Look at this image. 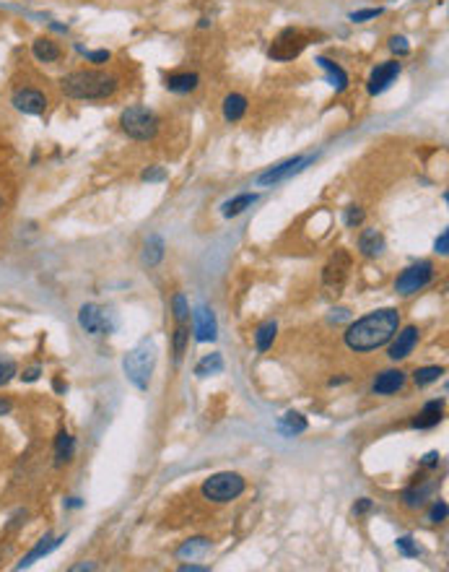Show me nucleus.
<instances>
[{
	"instance_id": "obj_21",
	"label": "nucleus",
	"mask_w": 449,
	"mask_h": 572,
	"mask_svg": "<svg viewBox=\"0 0 449 572\" xmlns=\"http://www.w3.org/2000/svg\"><path fill=\"white\" fill-rule=\"evenodd\" d=\"M208 551H210L208 539H190L176 549V556H179V559H200V556H205Z\"/></svg>"
},
{
	"instance_id": "obj_47",
	"label": "nucleus",
	"mask_w": 449,
	"mask_h": 572,
	"mask_svg": "<svg viewBox=\"0 0 449 572\" xmlns=\"http://www.w3.org/2000/svg\"><path fill=\"white\" fill-rule=\"evenodd\" d=\"M8 412H11V403L0 398V416H3V414H8Z\"/></svg>"
},
{
	"instance_id": "obj_42",
	"label": "nucleus",
	"mask_w": 449,
	"mask_h": 572,
	"mask_svg": "<svg viewBox=\"0 0 449 572\" xmlns=\"http://www.w3.org/2000/svg\"><path fill=\"white\" fill-rule=\"evenodd\" d=\"M436 252H439V255H447V252H449V232H447V229H444V232H441V237L436 240Z\"/></svg>"
},
{
	"instance_id": "obj_6",
	"label": "nucleus",
	"mask_w": 449,
	"mask_h": 572,
	"mask_svg": "<svg viewBox=\"0 0 449 572\" xmlns=\"http://www.w3.org/2000/svg\"><path fill=\"white\" fill-rule=\"evenodd\" d=\"M431 279H433V263L431 260H418V263L408 266L395 279V289L408 297V294H416V291H421L424 286H429Z\"/></svg>"
},
{
	"instance_id": "obj_22",
	"label": "nucleus",
	"mask_w": 449,
	"mask_h": 572,
	"mask_svg": "<svg viewBox=\"0 0 449 572\" xmlns=\"http://www.w3.org/2000/svg\"><path fill=\"white\" fill-rule=\"evenodd\" d=\"M244 112H247V99L241 97V94H229V97L224 99V117L229 122L241 120Z\"/></svg>"
},
{
	"instance_id": "obj_17",
	"label": "nucleus",
	"mask_w": 449,
	"mask_h": 572,
	"mask_svg": "<svg viewBox=\"0 0 449 572\" xmlns=\"http://www.w3.org/2000/svg\"><path fill=\"white\" fill-rule=\"evenodd\" d=\"M32 55L40 60V63H57L60 60V47H57L55 40H49V37H37L32 42Z\"/></svg>"
},
{
	"instance_id": "obj_24",
	"label": "nucleus",
	"mask_w": 449,
	"mask_h": 572,
	"mask_svg": "<svg viewBox=\"0 0 449 572\" xmlns=\"http://www.w3.org/2000/svg\"><path fill=\"white\" fill-rule=\"evenodd\" d=\"M57 544H60V539H52V536H44V539H42L40 544H37V547H34L32 551H29V554H26L24 559H21V562H18V570H24V567H29V564H32L34 559H40V556L49 554V551H52V549H55Z\"/></svg>"
},
{
	"instance_id": "obj_34",
	"label": "nucleus",
	"mask_w": 449,
	"mask_h": 572,
	"mask_svg": "<svg viewBox=\"0 0 449 572\" xmlns=\"http://www.w3.org/2000/svg\"><path fill=\"white\" fill-rule=\"evenodd\" d=\"M397 549H400L405 556H418V554H421V547H418V544H413V539H410V536H402V539H397Z\"/></svg>"
},
{
	"instance_id": "obj_44",
	"label": "nucleus",
	"mask_w": 449,
	"mask_h": 572,
	"mask_svg": "<svg viewBox=\"0 0 449 572\" xmlns=\"http://www.w3.org/2000/svg\"><path fill=\"white\" fill-rule=\"evenodd\" d=\"M439 463V453H429L424 458V466H436Z\"/></svg>"
},
{
	"instance_id": "obj_16",
	"label": "nucleus",
	"mask_w": 449,
	"mask_h": 572,
	"mask_svg": "<svg viewBox=\"0 0 449 572\" xmlns=\"http://www.w3.org/2000/svg\"><path fill=\"white\" fill-rule=\"evenodd\" d=\"M359 250H361V255H366V258L382 255V250H385V237H382V232H379V229H364V232L359 234Z\"/></svg>"
},
{
	"instance_id": "obj_46",
	"label": "nucleus",
	"mask_w": 449,
	"mask_h": 572,
	"mask_svg": "<svg viewBox=\"0 0 449 572\" xmlns=\"http://www.w3.org/2000/svg\"><path fill=\"white\" fill-rule=\"evenodd\" d=\"M208 567H198V564H185L182 567V572H205Z\"/></svg>"
},
{
	"instance_id": "obj_33",
	"label": "nucleus",
	"mask_w": 449,
	"mask_h": 572,
	"mask_svg": "<svg viewBox=\"0 0 449 572\" xmlns=\"http://www.w3.org/2000/svg\"><path fill=\"white\" fill-rule=\"evenodd\" d=\"M426 492H429V486H424V489H408V492L402 494V500H405L408 508H421V505H424Z\"/></svg>"
},
{
	"instance_id": "obj_28",
	"label": "nucleus",
	"mask_w": 449,
	"mask_h": 572,
	"mask_svg": "<svg viewBox=\"0 0 449 572\" xmlns=\"http://www.w3.org/2000/svg\"><path fill=\"white\" fill-rule=\"evenodd\" d=\"M161 258H164V242H161V237H148V242H145V250H143V263H148V266H156V263H161Z\"/></svg>"
},
{
	"instance_id": "obj_39",
	"label": "nucleus",
	"mask_w": 449,
	"mask_h": 572,
	"mask_svg": "<svg viewBox=\"0 0 449 572\" xmlns=\"http://www.w3.org/2000/svg\"><path fill=\"white\" fill-rule=\"evenodd\" d=\"M444 518H447V502L439 500V502H436V505H433V508H431V515H429V520H431V523H441Z\"/></svg>"
},
{
	"instance_id": "obj_43",
	"label": "nucleus",
	"mask_w": 449,
	"mask_h": 572,
	"mask_svg": "<svg viewBox=\"0 0 449 572\" xmlns=\"http://www.w3.org/2000/svg\"><path fill=\"white\" fill-rule=\"evenodd\" d=\"M21 378H24L26 383H32V380H37V378H40V367H32V370H26L24 375H21Z\"/></svg>"
},
{
	"instance_id": "obj_25",
	"label": "nucleus",
	"mask_w": 449,
	"mask_h": 572,
	"mask_svg": "<svg viewBox=\"0 0 449 572\" xmlns=\"http://www.w3.org/2000/svg\"><path fill=\"white\" fill-rule=\"evenodd\" d=\"M221 370H224V359H221V354H208L198 362L195 375H198V378H210V375H218Z\"/></svg>"
},
{
	"instance_id": "obj_11",
	"label": "nucleus",
	"mask_w": 449,
	"mask_h": 572,
	"mask_svg": "<svg viewBox=\"0 0 449 572\" xmlns=\"http://www.w3.org/2000/svg\"><path fill=\"white\" fill-rule=\"evenodd\" d=\"M348 271H351V255L345 250H337L335 255L328 260L325 271H322V281H325V286H330V289H340L345 284V279H348Z\"/></svg>"
},
{
	"instance_id": "obj_38",
	"label": "nucleus",
	"mask_w": 449,
	"mask_h": 572,
	"mask_svg": "<svg viewBox=\"0 0 449 572\" xmlns=\"http://www.w3.org/2000/svg\"><path fill=\"white\" fill-rule=\"evenodd\" d=\"M390 49H393L395 55H408L410 45H408V40H405V37H393V40H390Z\"/></svg>"
},
{
	"instance_id": "obj_29",
	"label": "nucleus",
	"mask_w": 449,
	"mask_h": 572,
	"mask_svg": "<svg viewBox=\"0 0 449 572\" xmlns=\"http://www.w3.org/2000/svg\"><path fill=\"white\" fill-rule=\"evenodd\" d=\"M73 450H76V443H73V437L68 432H60L57 435V443H55V458L57 463H65V460L73 458Z\"/></svg>"
},
{
	"instance_id": "obj_18",
	"label": "nucleus",
	"mask_w": 449,
	"mask_h": 572,
	"mask_svg": "<svg viewBox=\"0 0 449 572\" xmlns=\"http://www.w3.org/2000/svg\"><path fill=\"white\" fill-rule=\"evenodd\" d=\"M441 414H444V403H441V401H429L424 406V412L413 419V427H418V429L433 427V424H439V421H441Z\"/></svg>"
},
{
	"instance_id": "obj_14",
	"label": "nucleus",
	"mask_w": 449,
	"mask_h": 572,
	"mask_svg": "<svg viewBox=\"0 0 449 572\" xmlns=\"http://www.w3.org/2000/svg\"><path fill=\"white\" fill-rule=\"evenodd\" d=\"M195 339L205 344V341L216 339V315L208 307H198L195 310Z\"/></svg>"
},
{
	"instance_id": "obj_27",
	"label": "nucleus",
	"mask_w": 449,
	"mask_h": 572,
	"mask_svg": "<svg viewBox=\"0 0 449 572\" xmlns=\"http://www.w3.org/2000/svg\"><path fill=\"white\" fill-rule=\"evenodd\" d=\"M275 333H278V325H275L273 320L265 322V325H260V328H257V333H255L257 351H268V349H270V344H273V339H275Z\"/></svg>"
},
{
	"instance_id": "obj_41",
	"label": "nucleus",
	"mask_w": 449,
	"mask_h": 572,
	"mask_svg": "<svg viewBox=\"0 0 449 572\" xmlns=\"http://www.w3.org/2000/svg\"><path fill=\"white\" fill-rule=\"evenodd\" d=\"M143 180L145 182H161V180H167V172L161 170V167H148L143 172Z\"/></svg>"
},
{
	"instance_id": "obj_35",
	"label": "nucleus",
	"mask_w": 449,
	"mask_h": 572,
	"mask_svg": "<svg viewBox=\"0 0 449 572\" xmlns=\"http://www.w3.org/2000/svg\"><path fill=\"white\" fill-rule=\"evenodd\" d=\"M361 221H364V209H361V206H348V209H345V224L359 226Z\"/></svg>"
},
{
	"instance_id": "obj_19",
	"label": "nucleus",
	"mask_w": 449,
	"mask_h": 572,
	"mask_svg": "<svg viewBox=\"0 0 449 572\" xmlns=\"http://www.w3.org/2000/svg\"><path fill=\"white\" fill-rule=\"evenodd\" d=\"M198 73H174V76H169L167 78V89L174 91V94H190V91L198 89Z\"/></svg>"
},
{
	"instance_id": "obj_31",
	"label": "nucleus",
	"mask_w": 449,
	"mask_h": 572,
	"mask_svg": "<svg viewBox=\"0 0 449 572\" xmlns=\"http://www.w3.org/2000/svg\"><path fill=\"white\" fill-rule=\"evenodd\" d=\"M13 375H16V362L11 356L0 354V385H6Z\"/></svg>"
},
{
	"instance_id": "obj_13",
	"label": "nucleus",
	"mask_w": 449,
	"mask_h": 572,
	"mask_svg": "<svg viewBox=\"0 0 449 572\" xmlns=\"http://www.w3.org/2000/svg\"><path fill=\"white\" fill-rule=\"evenodd\" d=\"M397 339L393 341V346H390V359L393 362H397V359H405V356H410V351L416 349L418 344V328L416 325H408V328H402L400 333H395Z\"/></svg>"
},
{
	"instance_id": "obj_7",
	"label": "nucleus",
	"mask_w": 449,
	"mask_h": 572,
	"mask_svg": "<svg viewBox=\"0 0 449 572\" xmlns=\"http://www.w3.org/2000/svg\"><path fill=\"white\" fill-rule=\"evenodd\" d=\"M78 322H80V328H83V331L94 333V336L112 333L114 325H117V320H114L112 315L107 313V310H102V307H97V305H83V307H80Z\"/></svg>"
},
{
	"instance_id": "obj_26",
	"label": "nucleus",
	"mask_w": 449,
	"mask_h": 572,
	"mask_svg": "<svg viewBox=\"0 0 449 572\" xmlns=\"http://www.w3.org/2000/svg\"><path fill=\"white\" fill-rule=\"evenodd\" d=\"M281 432L283 435H289V437H294V435H301L306 429V419L301 416V414H297V412H289L286 416L281 419Z\"/></svg>"
},
{
	"instance_id": "obj_2",
	"label": "nucleus",
	"mask_w": 449,
	"mask_h": 572,
	"mask_svg": "<svg viewBox=\"0 0 449 572\" xmlns=\"http://www.w3.org/2000/svg\"><path fill=\"white\" fill-rule=\"evenodd\" d=\"M120 89V78L107 71H73L60 78V91L71 99H107Z\"/></svg>"
},
{
	"instance_id": "obj_30",
	"label": "nucleus",
	"mask_w": 449,
	"mask_h": 572,
	"mask_svg": "<svg viewBox=\"0 0 449 572\" xmlns=\"http://www.w3.org/2000/svg\"><path fill=\"white\" fill-rule=\"evenodd\" d=\"M441 375H444L441 367H421V370H416L413 380H416V385H429V383H433V380H439Z\"/></svg>"
},
{
	"instance_id": "obj_45",
	"label": "nucleus",
	"mask_w": 449,
	"mask_h": 572,
	"mask_svg": "<svg viewBox=\"0 0 449 572\" xmlns=\"http://www.w3.org/2000/svg\"><path fill=\"white\" fill-rule=\"evenodd\" d=\"M369 508H371V502H369V500H361L353 510H356V515H361V513H366V510H369Z\"/></svg>"
},
{
	"instance_id": "obj_3",
	"label": "nucleus",
	"mask_w": 449,
	"mask_h": 572,
	"mask_svg": "<svg viewBox=\"0 0 449 572\" xmlns=\"http://www.w3.org/2000/svg\"><path fill=\"white\" fill-rule=\"evenodd\" d=\"M153 367H156V346H153L151 341L138 344V346L133 349V351H128L125 359H122V370H125L128 380L136 387H140V390H145L148 383H151Z\"/></svg>"
},
{
	"instance_id": "obj_15",
	"label": "nucleus",
	"mask_w": 449,
	"mask_h": 572,
	"mask_svg": "<svg viewBox=\"0 0 449 572\" xmlns=\"http://www.w3.org/2000/svg\"><path fill=\"white\" fill-rule=\"evenodd\" d=\"M402 385H405V372L387 370V372H382L377 380H374L371 390H374L377 395H390V393H397Z\"/></svg>"
},
{
	"instance_id": "obj_37",
	"label": "nucleus",
	"mask_w": 449,
	"mask_h": 572,
	"mask_svg": "<svg viewBox=\"0 0 449 572\" xmlns=\"http://www.w3.org/2000/svg\"><path fill=\"white\" fill-rule=\"evenodd\" d=\"M187 302H185V297L182 294H176L174 297V317H176V322H185L187 320Z\"/></svg>"
},
{
	"instance_id": "obj_48",
	"label": "nucleus",
	"mask_w": 449,
	"mask_h": 572,
	"mask_svg": "<svg viewBox=\"0 0 449 572\" xmlns=\"http://www.w3.org/2000/svg\"><path fill=\"white\" fill-rule=\"evenodd\" d=\"M55 390H60V393H63V390H68V385H63L60 380H55Z\"/></svg>"
},
{
	"instance_id": "obj_1",
	"label": "nucleus",
	"mask_w": 449,
	"mask_h": 572,
	"mask_svg": "<svg viewBox=\"0 0 449 572\" xmlns=\"http://www.w3.org/2000/svg\"><path fill=\"white\" fill-rule=\"evenodd\" d=\"M397 331H400V313L393 307H385V310L364 315L361 320L353 322L345 331V344L353 351H374V349L390 344Z\"/></svg>"
},
{
	"instance_id": "obj_23",
	"label": "nucleus",
	"mask_w": 449,
	"mask_h": 572,
	"mask_svg": "<svg viewBox=\"0 0 449 572\" xmlns=\"http://www.w3.org/2000/svg\"><path fill=\"white\" fill-rule=\"evenodd\" d=\"M257 203V195L255 193H241L237 195V198H232V201L224 206V216H239V214H244L247 209H252Z\"/></svg>"
},
{
	"instance_id": "obj_32",
	"label": "nucleus",
	"mask_w": 449,
	"mask_h": 572,
	"mask_svg": "<svg viewBox=\"0 0 449 572\" xmlns=\"http://www.w3.org/2000/svg\"><path fill=\"white\" fill-rule=\"evenodd\" d=\"M187 328H185V322H179L176 325V331H174V359H179V356L185 354V344H187Z\"/></svg>"
},
{
	"instance_id": "obj_4",
	"label": "nucleus",
	"mask_w": 449,
	"mask_h": 572,
	"mask_svg": "<svg viewBox=\"0 0 449 572\" xmlns=\"http://www.w3.org/2000/svg\"><path fill=\"white\" fill-rule=\"evenodd\" d=\"M120 125L125 130V136L133 141H151L159 133V117L148 110V107L133 105L120 115Z\"/></svg>"
},
{
	"instance_id": "obj_40",
	"label": "nucleus",
	"mask_w": 449,
	"mask_h": 572,
	"mask_svg": "<svg viewBox=\"0 0 449 572\" xmlns=\"http://www.w3.org/2000/svg\"><path fill=\"white\" fill-rule=\"evenodd\" d=\"M80 52H83V55L88 57V60H91V63H97V65H102V63H109V49H97V52H86V49H80Z\"/></svg>"
},
{
	"instance_id": "obj_5",
	"label": "nucleus",
	"mask_w": 449,
	"mask_h": 572,
	"mask_svg": "<svg viewBox=\"0 0 449 572\" xmlns=\"http://www.w3.org/2000/svg\"><path fill=\"white\" fill-rule=\"evenodd\" d=\"M244 492V479L239 474H216L205 479L203 484V494L213 502H232Z\"/></svg>"
},
{
	"instance_id": "obj_20",
	"label": "nucleus",
	"mask_w": 449,
	"mask_h": 572,
	"mask_svg": "<svg viewBox=\"0 0 449 572\" xmlns=\"http://www.w3.org/2000/svg\"><path fill=\"white\" fill-rule=\"evenodd\" d=\"M317 63H320V68H325V71H328V78H330V83L335 86V91L348 89V73H345L340 65L333 63L330 57H317Z\"/></svg>"
},
{
	"instance_id": "obj_36",
	"label": "nucleus",
	"mask_w": 449,
	"mask_h": 572,
	"mask_svg": "<svg viewBox=\"0 0 449 572\" xmlns=\"http://www.w3.org/2000/svg\"><path fill=\"white\" fill-rule=\"evenodd\" d=\"M377 16H382V8H364V11L351 13V21L361 24V21H369V18H377Z\"/></svg>"
},
{
	"instance_id": "obj_49",
	"label": "nucleus",
	"mask_w": 449,
	"mask_h": 572,
	"mask_svg": "<svg viewBox=\"0 0 449 572\" xmlns=\"http://www.w3.org/2000/svg\"><path fill=\"white\" fill-rule=\"evenodd\" d=\"M3 206H6V203H3V198H0V211H3Z\"/></svg>"
},
{
	"instance_id": "obj_9",
	"label": "nucleus",
	"mask_w": 449,
	"mask_h": 572,
	"mask_svg": "<svg viewBox=\"0 0 449 572\" xmlns=\"http://www.w3.org/2000/svg\"><path fill=\"white\" fill-rule=\"evenodd\" d=\"M306 42H309L306 34L294 32V29H286V32L273 42L270 57H273V60H294V57L306 47Z\"/></svg>"
},
{
	"instance_id": "obj_12",
	"label": "nucleus",
	"mask_w": 449,
	"mask_h": 572,
	"mask_svg": "<svg viewBox=\"0 0 449 572\" xmlns=\"http://www.w3.org/2000/svg\"><path fill=\"white\" fill-rule=\"evenodd\" d=\"M400 76V63L397 60H387V63H379L369 76V94L371 97H377L382 91H387L390 86L395 83V78Z\"/></svg>"
},
{
	"instance_id": "obj_8",
	"label": "nucleus",
	"mask_w": 449,
	"mask_h": 572,
	"mask_svg": "<svg viewBox=\"0 0 449 572\" xmlns=\"http://www.w3.org/2000/svg\"><path fill=\"white\" fill-rule=\"evenodd\" d=\"M312 161H314V156H291V159L281 161V164L270 167L268 172H263V175L257 177V185H275V182H281V180L301 172L306 164H312Z\"/></svg>"
},
{
	"instance_id": "obj_10",
	"label": "nucleus",
	"mask_w": 449,
	"mask_h": 572,
	"mask_svg": "<svg viewBox=\"0 0 449 572\" xmlns=\"http://www.w3.org/2000/svg\"><path fill=\"white\" fill-rule=\"evenodd\" d=\"M11 105L24 115H42L44 110H47V94L40 89H32V86H24V89L13 91Z\"/></svg>"
}]
</instances>
